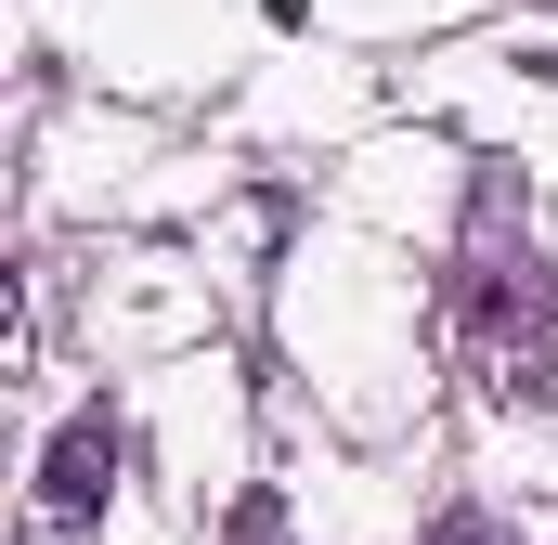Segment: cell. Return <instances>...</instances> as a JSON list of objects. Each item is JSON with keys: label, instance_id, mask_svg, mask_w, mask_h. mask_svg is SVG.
I'll use <instances>...</instances> for the list:
<instances>
[{"label": "cell", "instance_id": "2", "mask_svg": "<svg viewBox=\"0 0 558 545\" xmlns=\"http://www.w3.org/2000/svg\"><path fill=\"white\" fill-rule=\"evenodd\" d=\"M533 78H558V52H533Z\"/></svg>", "mask_w": 558, "mask_h": 545}, {"label": "cell", "instance_id": "1", "mask_svg": "<svg viewBox=\"0 0 558 545\" xmlns=\"http://www.w3.org/2000/svg\"><path fill=\"white\" fill-rule=\"evenodd\" d=\"M105 468H118V428L78 415V428L52 441V520H92V507H105Z\"/></svg>", "mask_w": 558, "mask_h": 545}]
</instances>
